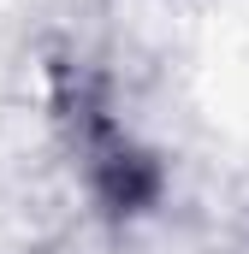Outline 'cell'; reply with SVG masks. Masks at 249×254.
<instances>
[{
    "label": "cell",
    "instance_id": "6da1fadb",
    "mask_svg": "<svg viewBox=\"0 0 249 254\" xmlns=\"http://www.w3.org/2000/svg\"><path fill=\"white\" fill-rule=\"evenodd\" d=\"M101 195H107V207H119V213H136L142 201H154V166L142 160V154H130V148H107L101 154Z\"/></svg>",
    "mask_w": 249,
    "mask_h": 254
}]
</instances>
